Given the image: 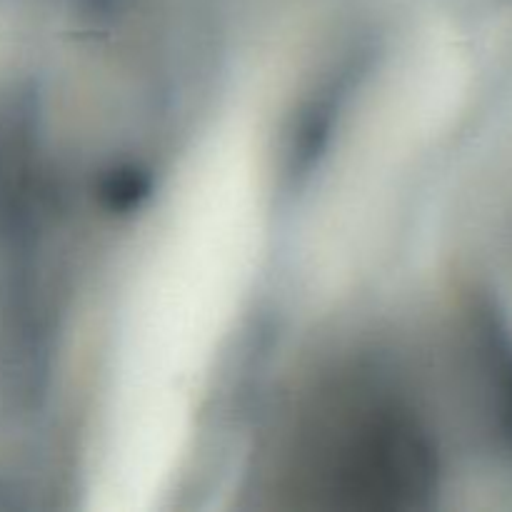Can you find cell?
I'll return each mask as SVG.
<instances>
[{"instance_id": "6da1fadb", "label": "cell", "mask_w": 512, "mask_h": 512, "mask_svg": "<svg viewBox=\"0 0 512 512\" xmlns=\"http://www.w3.org/2000/svg\"><path fill=\"white\" fill-rule=\"evenodd\" d=\"M165 223L118 340L113 463L118 493H150L178 455L193 395L218 353L253 255V198L240 158H215Z\"/></svg>"}, {"instance_id": "7a4b0ae2", "label": "cell", "mask_w": 512, "mask_h": 512, "mask_svg": "<svg viewBox=\"0 0 512 512\" xmlns=\"http://www.w3.org/2000/svg\"><path fill=\"white\" fill-rule=\"evenodd\" d=\"M508 398H510V408H512V370H510V378H508Z\"/></svg>"}]
</instances>
